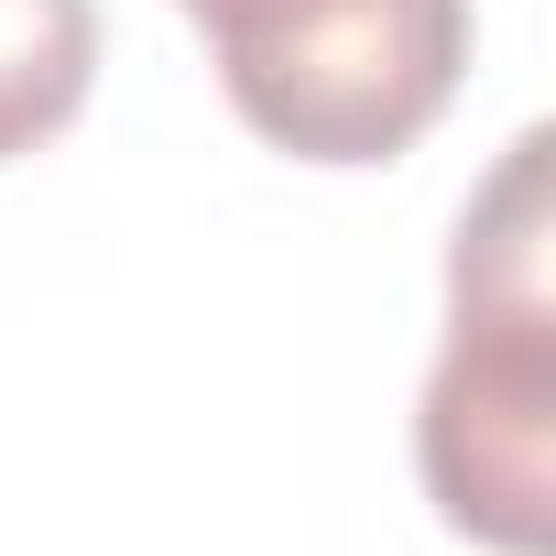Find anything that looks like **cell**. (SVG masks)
<instances>
[{
	"label": "cell",
	"mask_w": 556,
	"mask_h": 556,
	"mask_svg": "<svg viewBox=\"0 0 556 556\" xmlns=\"http://www.w3.org/2000/svg\"><path fill=\"white\" fill-rule=\"evenodd\" d=\"M218 99L295 164L415 153L469 77V0H175Z\"/></svg>",
	"instance_id": "obj_2"
},
{
	"label": "cell",
	"mask_w": 556,
	"mask_h": 556,
	"mask_svg": "<svg viewBox=\"0 0 556 556\" xmlns=\"http://www.w3.org/2000/svg\"><path fill=\"white\" fill-rule=\"evenodd\" d=\"M415 469L447 534L491 556L556 545V295H545V131H513L447 251V339L415 404Z\"/></svg>",
	"instance_id": "obj_1"
},
{
	"label": "cell",
	"mask_w": 556,
	"mask_h": 556,
	"mask_svg": "<svg viewBox=\"0 0 556 556\" xmlns=\"http://www.w3.org/2000/svg\"><path fill=\"white\" fill-rule=\"evenodd\" d=\"M99 88V0H0V164L45 153Z\"/></svg>",
	"instance_id": "obj_3"
}]
</instances>
